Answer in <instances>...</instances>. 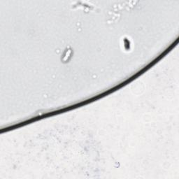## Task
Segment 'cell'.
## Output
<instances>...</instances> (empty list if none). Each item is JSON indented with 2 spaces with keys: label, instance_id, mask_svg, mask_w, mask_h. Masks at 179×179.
<instances>
[{
  "label": "cell",
  "instance_id": "6da1fadb",
  "mask_svg": "<svg viewBox=\"0 0 179 179\" xmlns=\"http://www.w3.org/2000/svg\"><path fill=\"white\" fill-rule=\"evenodd\" d=\"M72 55V51L70 48H68L65 50L64 53H63L62 57V60L64 62H68L69 59H71Z\"/></svg>",
  "mask_w": 179,
  "mask_h": 179
}]
</instances>
